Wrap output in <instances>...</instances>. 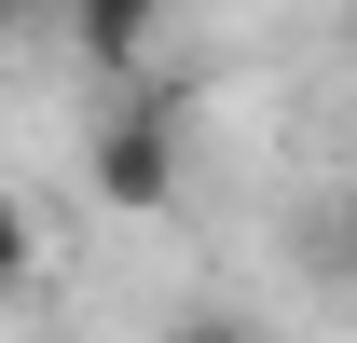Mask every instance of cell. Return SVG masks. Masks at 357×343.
Returning a JSON list of instances; mask_svg holds the SVG:
<instances>
[{
    "label": "cell",
    "mask_w": 357,
    "mask_h": 343,
    "mask_svg": "<svg viewBox=\"0 0 357 343\" xmlns=\"http://www.w3.org/2000/svg\"><path fill=\"white\" fill-rule=\"evenodd\" d=\"M83 178H96V206L151 220L178 192V110L151 83H110V110H96V137H83Z\"/></svg>",
    "instance_id": "cell-1"
},
{
    "label": "cell",
    "mask_w": 357,
    "mask_h": 343,
    "mask_svg": "<svg viewBox=\"0 0 357 343\" xmlns=\"http://www.w3.org/2000/svg\"><path fill=\"white\" fill-rule=\"evenodd\" d=\"M69 42L96 83H137V55L165 42V0H69Z\"/></svg>",
    "instance_id": "cell-2"
},
{
    "label": "cell",
    "mask_w": 357,
    "mask_h": 343,
    "mask_svg": "<svg viewBox=\"0 0 357 343\" xmlns=\"http://www.w3.org/2000/svg\"><path fill=\"white\" fill-rule=\"evenodd\" d=\"M42 275V220H28V192H0V302Z\"/></svg>",
    "instance_id": "cell-3"
},
{
    "label": "cell",
    "mask_w": 357,
    "mask_h": 343,
    "mask_svg": "<svg viewBox=\"0 0 357 343\" xmlns=\"http://www.w3.org/2000/svg\"><path fill=\"white\" fill-rule=\"evenodd\" d=\"M165 343H261V330H248V316H234V302H192V316H178Z\"/></svg>",
    "instance_id": "cell-4"
},
{
    "label": "cell",
    "mask_w": 357,
    "mask_h": 343,
    "mask_svg": "<svg viewBox=\"0 0 357 343\" xmlns=\"http://www.w3.org/2000/svg\"><path fill=\"white\" fill-rule=\"evenodd\" d=\"M344 247H357V192H344Z\"/></svg>",
    "instance_id": "cell-5"
}]
</instances>
